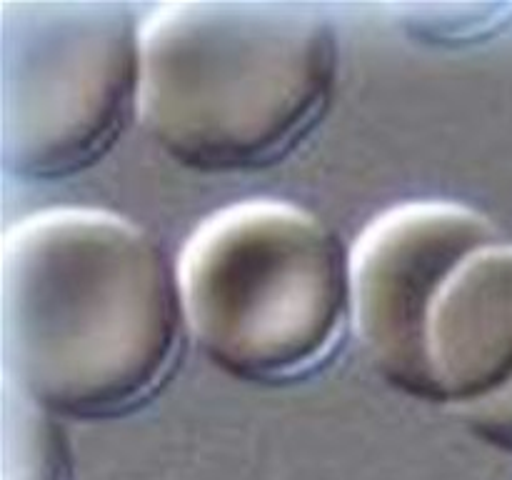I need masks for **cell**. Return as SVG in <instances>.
<instances>
[{
  "label": "cell",
  "instance_id": "cell-1",
  "mask_svg": "<svg viewBox=\"0 0 512 480\" xmlns=\"http://www.w3.org/2000/svg\"><path fill=\"white\" fill-rule=\"evenodd\" d=\"M178 268L153 235L98 208H48L0 245V378L60 420L133 413L178 363Z\"/></svg>",
  "mask_w": 512,
  "mask_h": 480
},
{
  "label": "cell",
  "instance_id": "cell-2",
  "mask_svg": "<svg viewBox=\"0 0 512 480\" xmlns=\"http://www.w3.org/2000/svg\"><path fill=\"white\" fill-rule=\"evenodd\" d=\"M140 48V125L198 173L283 160L323 120L338 85V35L308 3H165L143 20Z\"/></svg>",
  "mask_w": 512,
  "mask_h": 480
},
{
  "label": "cell",
  "instance_id": "cell-3",
  "mask_svg": "<svg viewBox=\"0 0 512 480\" xmlns=\"http://www.w3.org/2000/svg\"><path fill=\"white\" fill-rule=\"evenodd\" d=\"M175 268L195 345L243 383L308 378L353 320L350 250L318 215L285 200L213 213Z\"/></svg>",
  "mask_w": 512,
  "mask_h": 480
},
{
  "label": "cell",
  "instance_id": "cell-4",
  "mask_svg": "<svg viewBox=\"0 0 512 480\" xmlns=\"http://www.w3.org/2000/svg\"><path fill=\"white\" fill-rule=\"evenodd\" d=\"M138 18L113 0L0 8V165L20 183L85 173L138 118Z\"/></svg>",
  "mask_w": 512,
  "mask_h": 480
},
{
  "label": "cell",
  "instance_id": "cell-5",
  "mask_svg": "<svg viewBox=\"0 0 512 480\" xmlns=\"http://www.w3.org/2000/svg\"><path fill=\"white\" fill-rule=\"evenodd\" d=\"M500 240L488 215L453 200H410L368 223L350 250L353 325L375 373L438 405L430 320L455 270Z\"/></svg>",
  "mask_w": 512,
  "mask_h": 480
},
{
  "label": "cell",
  "instance_id": "cell-6",
  "mask_svg": "<svg viewBox=\"0 0 512 480\" xmlns=\"http://www.w3.org/2000/svg\"><path fill=\"white\" fill-rule=\"evenodd\" d=\"M438 405L478 408L512 385V243L470 255L440 293L430 320Z\"/></svg>",
  "mask_w": 512,
  "mask_h": 480
},
{
  "label": "cell",
  "instance_id": "cell-7",
  "mask_svg": "<svg viewBox=\"0 0 512 480\" xmlns=\"http://www.w3.org/2000/svg\"><path fill=\"white\" fill-rule=\"evenodd\" d=\"M0 480H73L60 418L0 378Z\"/></svg>",
  "mask_w": 512,
  "mask_h": 480
},
{
  "label": "cell",
  "instance_id": "cell-8",
  "mask_svg": "<svg viewBox=\"0 0 512 480\" xmlns=\"http://www.w3.org/2000/svg\"><path fill=\"white\" fill-rule=\"evenodd\" d=\"M458 415L480 440L512 453V385L498 398Z\"/></svg>",
  "mask_w": 512,
  "mask_h": 480
}]
</instances>
